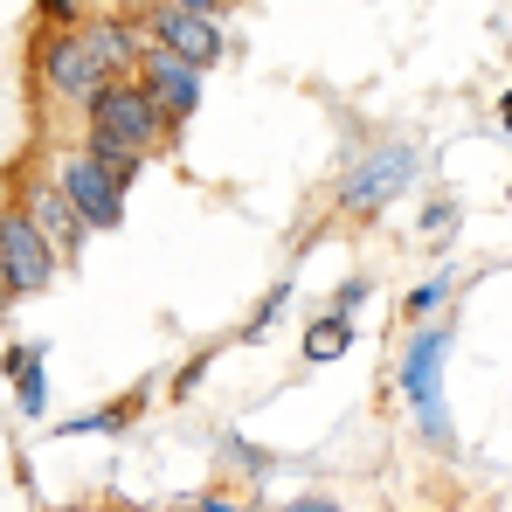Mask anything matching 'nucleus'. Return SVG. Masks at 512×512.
<instances>
[{"label": "nucleus", "instance_id": "nucleus-1", "mask_svg": "<svg viewBox=\"0 0 512 512\" xmlns=\"http://www.w3.org/2000/svg\"><path fill=\"white\" fill-rule=\"evenodd\" d=\"M111 84L104 70H97V56H90L84 28H35V42H28V104L35 111H77L84 118L90 97Z\"/></svg>", "mask_w": 512, "mask_h": 512}, {"label": "nucleus", "instance_id": "nucleus-2", "mask_svg": "<svg viewBox=\"0 0 512 512\" xmlns=\"http://www.w3.org/2000/svg\"><path fill=\"white\" fill-rule=\"evenodd\" d=\"M7 201L49 236V250L63 256V263H77L84 256V243H90V222L77 215V201L63 194V180L49 173V153L42 146H28L21 160H7Z\"/></svg>", "mask_w": 512, "mask_h": 512}, {"label": "nucleus", "instance_id": "nucleus-3", "mask_svg": "<svg viewBox=\"0 0 512 512\" xmlns=\"http://www.w3.org/2000/svg\"><path fill=\"white\" fill-rule=\"evenodd\" d=\"M173 132H180V125H173L167 111L139 90V77H111V84L90 97V111H84V139H111V146L139 153V160L167 153Z\"/></svg>", "mask_w": 512, "mask_h": 512}, {"label": "nucleus", "instance_id": "nucleus-4", "mask_svg": "<svg viewBox=\"0 0 512 512\" xmlns=\"http://www.w3.org/2000/svg\"><path fill=\"white\" fill-rule=\"evenodd\" d=\"M409 173H416V146H409V139H381L374 153L353 160V173L340 180V194H333V208H340L346 222H374V215L409 187Z\"/></svg>", "mask_w": 512, "mask_h": 512}, {"label": "nucleus", "instance_id": "nucleus-5", "mask_svg": "<svg viewBox=\"0 0 512 512\" xmlns=\"http://www.w3.org/2000/svg\"><path fill=\"white\" fill-rule=\"evenodd\" d=\"M35 146L49 153V173H56L63 194L77 201V215L90 222V236L125 222V180H111V173L97 167V160L84 153V139H77V146H63V139H35Z\"/></svg>", "mask_w": 512, "mask_h": 512}, {"label": "nucleus", "instance_id": "nucleus-6", "mask_svg": "<svg viewBox=\"0 0 512 512\" xmlns=\"http://www.w3.org/2000/svg\"><path fill=\"white\" fill-rule=\"evenodd\" d=\"M0 277H7V291L14 298H42L56 277H63V256L49 250V236L0 194Z\"/></svg>", "mask_w": 512, "mask_h": 512}, {"label": "nucleus", "instance_id": "nucleus-7", "mask_svg": "<svg viewBox=\"0 0 512 512\" xmlns=\"http://www.w3.org/2000/svg\"><path fill=\"white\" fill-rule=\"evenodd\" d=\"M139 28H146V42H153V49H173V56H180V63H194V70H215V63L229 56L222 14H208V7H173V0H160Z\"/></svg>", "mask_w": 512, "mask_h": 512}, {"label": "nucleus", "instance_id": "nucleus-8", "mask_svg": "<svg viewBox=\"0 0 512 512\" xmlns=\"http://www.w3.org/2000/svg\"><path fill=\"white\" fill-rule=\"evenodd\" d=\"M443 346H450V326L436 319V326H423L416 340H409V353H402V395L416 402V423H423V436L436 443V450H450V423H443V395H436V374H443Z\"/></svg>", "mask_w": 512, "mask_h": 512}, {"label": "nucleus", "instance_id": "nucleus-9", "mask_svg": "<svg viewBox=\"0 0 512 512\" xmlns=\"http://www.w3.org/2000/svg\"><path fill=\"white\" fill-rule=\"evenodd\" d=\"M201 77H208V70H194V63H180L173 49H153V42H146V63H139V90H146V97H153V104L167 111L173 125H187V118L201 111Z\"/></svg>", "mask_w": 512, "mask_h": 512}, {"label": "nucleus", "instance_id": "nucleus-10", "mask_svg": "<svg viewBox=\"0 0 512 512\" xmlns=\"http://www.w3.org/2000/svg\"><path fill=\"white\" fill-rule=\"evenodd\" d=\"M84 42H90V56H97L104 77H139V63H146V28H139L132 14H118V7L90 14Z\"/></svg>", "mask_w": 512, "mask_h": 512}, {"label": "nucleus", "instance_id": "nucleus-11", "mask_svg": "<svg viewBox=\"0 0 512 512\" xmlns=\"http://www.w3.org/2000/svg\"><path fill=\"white\" fill-rule=\"evenodd\" d=\"M0 367H7L14 388H21V416H42V353H35V346H7Z\"/></svg>", "mask_w": 512, "mask_h": 512}, {"label": "nucleus", "instance_id": "nucleus-12", "mask_svg": "<svg viewBox=\"0 0 512 512\" xmlns=\"http://www.w3.org/2000/svg\"><path fill=\"white\" fill-rule=\"evenodd\" d=\"M346 346H353V319H340V312H326L312 333H305V360H340Z\"/></svg>", "mask_w": 512, "mask_h": 512}, {"label": "nucleus", "instance_id": "nucleus-13", "mask_svg": "<svg viewBox=\"0 0 512 512\" xmlns=\"http://www.w3.org/2000/svg\"><path fill=\"white\" fill-rule=\"evenodd\" d=\"M77 139H84V132H77ZM84 153H90L104 173H111V180H125V187L139 180V167H146L139 153H125V146H111V139H84Z\"/></svg>", "mask_w": 512, "mask_h": 512}, {"label": "nucleus", "instance_id": "nucleus-14", "mask_svg": "<svg viewBox=\"0 0 512 512\" xmlns=\"http://www.w3.org/2000/svg\"><path fill=\"white\" fill-rule=\"evenodd\" d=\"M443 305H450V277H436V284H416L402 312H409L416 326H436V312H443Z\"/></svg>", "mask_w": 512, "mask_h": 512}, {"label": "nucleus", "instance_id": "nucleus-15", "mask_svg": "<svg viewBox=\"0 0 512 512\" xmlns=\"http://www.w3.org/2000/svg\"><path fill=\"white\" fill-rule=\"evenodd\" d=\"M90 0H35V28H84Z\"/></svg>", "mask_w": 512, "mask_h": 512}, {"label": "nucleus", "instance_id": "nucleus-16", "mask_svg": "<svg viewBox=\"0 0 512 512\" xmlns=\"http://www.w3.org/2000/svg\"><path fill=\"white\" fill-rule=\"evenodd\" d=\"M132 409H139V395H132V402H111V409H90V416H77V423H63V436H90V429H125V423H132Z\"/></svg>", "mask_w": 512, "mask_h": 512}, {"label": "nucleus", "instance_id": "nucleus-17", "mask_svg": "<svg viewBox=\"0 0 512 512\" xmlns=\"http://www.w3.org/2000/svg\"><path fill=\"white\" fill-rule=\"evenodd\" d=\"M284 298H291V291L277 284V291H270V298L256 305V319H250V326H243V340H263V326H277V312H284Z\"/></svg>", "mask_w": 512, "mask_h": 512}, {"label": "nucleus", "instance_id": "nucleus-18", "mask_svg": "<svg viewBox=\"0 0 512 512\" xmlns=\"http://www.w3.org/2000/svg\"><path fill=\"white\" fill-rule=\"evenodd\" d=\"M194 506H201V512H263L256 499H236V492H215V485H208V492H201Z\"/></svg>", "mask_w": 512, "mask_h": 512}, {"label": "nucleus", "instance_id": "nucleus-19", "mask_svg": "<svg viewBox=\"0 0 512 512\" xmlns=\"http://www.w3.org/2000/svg\"><path fill=\"white\" fill-rule=\"evenodd\" d=\"M277 512H340V499L333 492H298V499H284Z\"/></svg>", "mask_w": 512, "mask_h": 512}, {"label": "nucleus", "instance_id": "nucleus-20", "mask_svg": "<svg viewBox=\"0 0 512 512\" xmlns=\"http://www.w3.org/2000/svg\"><path fill=\"white\" fill-rule=\"evenodd\" d=\"M360 298H367V277H353V284H340V298H333V312H340V319H353V305H360Z\"/></svg>", "mask_w": 512, "mask_h": 512}, {"label": "nucleus", "instance_id": "nucleus-21", "mask_svg": "<svg viewBox=\"0 0 512 512\" xmlns=\"http://www.w3.org/2000/svg\"><path fill=\"white\" fill-rule=\"evenodd\" d=\"M208 360H215V353H194V360H187V367H180V381H173V395H187V388H194V381H201V367H208Z\"/></svg>", "mask_w": 512, "mask_h": 512}, {"label": "nucleus", "instance_id": "nucleus-22", "mask_svg": "<svg viewBox=\"0 0 512 512\" xmlns=\"http://www.w3.org/2000/svg\"><path fill=\"white\" fill-rule=\"evenodd\" d=\"M499 125H506V132H512V90H506V104H499Z\"/></svg>", "mask_w": 512, "mask_h": 512}, {"label": "nucleus", "instance_id": "nucleus-23", "mask_svg": "<svg viewBox=\"0 0 512 512\" xmlns=\"http://www.w3.org/2000/svg\"><path fill=\"white\" fill-rule=\"evenodd\" d=\"M167 512H201V506H194V499H173V506Z\"/></svg>", "mask_w": 512, "mask_h": 512}, {"label": "nucleus", "instance_id": "nucleus-24", "mask_svg": "<svg viewBox=\"0 0 512 512\" xmlns=\"http://www.w3.org/2000/svg\"><path fill=\"white\" fill-rule=\"evenodd\" d=\"M7 298H14V291H7V277H0V312H7Z\"/></svg>", "mask_w": 512, "mask_h": 512}, {"label": "nucleus", "instance_id": "nucleus-25", "mask_svg": "<svg viewBox=\"0 0 512 512\" xmlns=\"http://www.w3.org/2000/svg\"><path fill=\"white\" fill-rule=\"evenodd\" d=\"M49 512H97V506H49Z\"/></svg>", "mask_w": 512, "mask_h": 512}]
</instances>
